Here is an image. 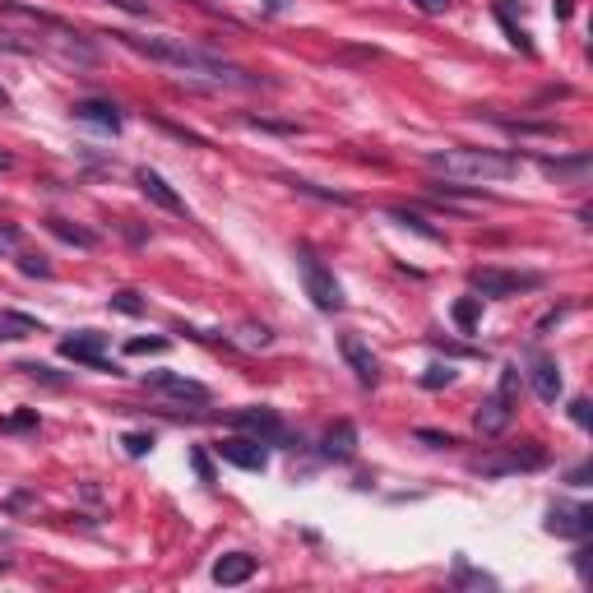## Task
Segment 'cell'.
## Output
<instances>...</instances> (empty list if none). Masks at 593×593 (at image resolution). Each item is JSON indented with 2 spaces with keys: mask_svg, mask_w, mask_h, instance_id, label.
<instances>
[{
  "mask_svg": "<svg viewBox=\"0 0 593 593\" xmlns=\"http://www.w3.org/2000/svg\"><path fill=\"white\" fill-rule=\"evenodd\" d=\"M116 42H126L130 51H139V56H149V61H163L172 65V70H181V75L190 79H209V84H237V89H251L255 75H246L241 65L223 61L218 51H204L195 47V42L186 38H135V33H112Z\"/></svg>",
  "mask_w": 593,
  "mask_h": 593,
  "instance_id": "obj_1",
  "label": "cell"
},
{
  "mask_svg": "<svg viewBox=\"0 0 593 593\" xmlns=\"http://www.w3.org/2000/svg\"><path fill=\"white\" fill-rule=\"evenodd\" d=\"M427 167L450 181H510L519 172V158L496 149H441L427 153Z\"/></svg>",
  "mask_w": 593,
  "mask_h": 593,
  "instance_id": "obj_2",
  "label": "cell"
},
{
  "mask_svg": "<svg viewBox=\"0 0 593 593\" xmlns=\"http://www.w3.org/2000/svg\"><path fill=\"white\" fill-rule=\"evenodd\" d=\"M297 274H302V288L306 297L320 306V311H339L343 306V288H339V278L329 274V265L320 260L311 246H297Z\"/></svg>",
  "mask_w": 593,
  "mask_h": 593,
  "instance_id": "obj_3",
  "label": "cell"
},
{
  "mask_svg": "<svg viewBox=\"0 0 593 593\" xmlns=\"http://www.w3.org/2000/svg\"><path fill=\"white\" fill-rule=\"evenodd\" d=\"M515 385H519V366H505L501 371V385H496L492 399H482L478 408V431L482 436H501L505 427H510V417H515Z\"/></svg>",
  "mask_w": 593,
  "mask_h": 593,
  "instance_id": "obj_4",
  "label": "cell"
},
{
  "mask_svg": "<svg viewBox=\"0 0 593 593\" xmlns=\"http://www.w3.org/2000/svg\"><path fill=\"white\" fill-rule=\"evenodd\" d=\"M538 283H543L538 274H515V269H478L473 274V292H482V297H515Z\"/></svg>",
  "mask_w": 593,
  "mask_h": 593,
  "instance_id": "obj_5",
  "label": "cell"
},
{
  "mask_svg": "<svg viewBox=\"0 0 593 593\" xmlns=\"http://www.w3.org/2000/svg\"><path fill=\"white\" fill-rule=\"evenodd\" d=\"M228 422L237 431H246V436H255V441H265V445H278L283 436H288V427H283V417H278L274 408H237Z\"/></svg>",
  "mask_w": 593,
  "mask_h": 593,
  "instance_id": "obj_6",
  "label": "cell"
},
{
  "mask_svg": "<svg viewBox=\"0 0 593 593\" xmlns=\"http://www.w3.org/2000/svg\"><path fill=\"white\" fill-rule=\"evenodd\" d=\"M61 357L84 362V366H93V371H116V366L107 362V334H93V329H79V334L61 339Z\"/></svg>",
  "mask_w": 593,
  "mask_h": 593,
  "instance_id": "obj_7",
  "label": "cell"
},
{
  "mask_svg": "<svg viewBox=\"0 0 593 593\" xmlns=\"http://www.w3.org/2000/svg\"><path fill=\"white\" fill-rule=\"evenodd\" d=\"M144 385H149L153 394L177 399V404H209V385H200V380H190V376H177V371H153Z\"/></svg>",
  "mask_w": 593,
  "mask_h": 593,
  "instance_id": "obj_8",
  "label": "cell"
},
{
  "mask_svg": "<svg viewBox=\"0 0 593 593\" xmlns=\"http://www.w3.org/2000/svg\"><path fill=\"white\" fill-rule=\"evenodd\" d=\"M218 459H228V464L246 468V473H265L269 450L255 436H228V441H218Z\"/></svg>",
  "mask_w": 593,
  "mask_h": 593,
  "instance_id": "obj_9",
  "label": "cell"
},
{
  "mask_svg": "<svg viewBox=\"0 0 593 593\" xmlns=\"http://www.w3.org/2000/svg\"><path fill=\"white\" fill-rule=\"evenodd\" d=\"M339 353H343V362L353 366L357 385H366V390H371V385L380 380V362H376V353H371V348H366V343L357 339V334H343V339H339Z\"/></svg>",
  "mask_w": 593,
  "mask_h": 593,
  "instance_id": "obj_10",
  "label": "cell"
},
{
  "mask_svg": "<svg viewBox=\"0 0 593 593\" xmlns=\"http://www.w3.org/2000/svg\"><path fill=\"white\" fill-rule=\"evenodd\" d=\"M589 529H593L589 505H552V515H547V533H556V538H584Z\"/></svg>",
  "mask_w": 593,
  "mask_h": 593,
  "instance_id": "obj_11",
  "label": "cell"
},
{
  "mask_svg": "<svg viewBox=\"0 0 593 593\" xmlns=\"http://www.w3.org/2000/svg\"><path fill=\"white\" fill-rule=\"evenodd\" d=\"M529 380H533V394H538L543 404H556V399H561V390H566V380H561V366H556L552 357H533Z\"/></svg>",
  "mask_w": 593,
  "mask_h": 593,
  "instance_id": "obj_12",
  "label": "cell"
},
{
  "mask_svg": "<svg viewBox=\"0 0 593 593\" xmlns=\"http://www.w3.org/2000/svg\"><path fill=\"white\" fill-rule=\"evenodd\" d=\"M547 455L538 450V445H529V450H515V455L505 459H487V464H478L482 478H496V473H529V468H543Z\"/></svg>",
  "mask_w": 593,
  "mask_h": 593,
  "instance_id": "obj_13",
  "label": "cell"
},
{
  "mask_svg": "<svg viewBox=\"0 0 593 593\" xmlns=\"http://www.w3.org/2000/svg\"><path fill=\"white\" fill-rule=\"evenodd\" d=\"M139 190H144V195H149V200L158 204V209H167V214H186V200H181L177 190L167 186V181L158 177V172H149V167L139 172Z\"/></svg>",
  "mask_w": 593,
  "mask_h": 593,
  "instance_id": "obj_14",
  "label": "cell"
},
{
  "mask_svg": "<svg viewBox=\"0 0 593 593\" xmlns=\"http://www.w3.org/2000/svg\"><path fill=\"white\" fill-rule=\"evenodd\" d=\"M320 455L325 459H353L357 455V427L353 422H334L320 441Z\"/></svg>",
  "mask_w": 593,
  "mask_h": 593,
  "instance_id": "obj_15",
  "label": "cell"
},
{
  "mask_svg": "<svg viewBox=\"0 0 593 593\" xmlns=\"http://www.w3.org/2000/svg\"><path fill=\"white\" fill-rule=\"evenodd\" d=\"M75 121H89V126H98V130H121V112H116L112 102H102V98L75 102Z\"/></svg>",
  "mask_w": 593,
  "mask_h": 593,
  "instance_id": "obj_16",
  "label": "cell"
},
{
  "mask_svg": "<svg viewBox=\"0 0 593 593\" xmlns=\"http://www.w3.org/2000/svg\"><path fill=\"white\" fill-rule=\"evenodd\" d=\"M251 575H255V556H246V552H228V556H218L214 561L218 584H246Z\"/></svg>",
  "mask_w": 593,
  "mask_h": 593,
  "instance_id": "obj_17",
  "label": "cell"
},
{
  "mask_svg": "<svg viewBox=\"0 0 593 593\" xmlns=\"http://www.w3.org/2000/svg\"><path fill=\"white\" fill-rule=\"evenodd\" d=\"M38 320L33 316H19V311H5L0 316V339H28V334H38Z\"/></svg>",
  "mask_w": 593,
  "mask_h": 593,
  "instance_id": "obj_18",
  "label": "cell"
},
{
  "mask_svg": "<svg viewBox=\"0 0 593 593\" xmlns=\"http://www.w3.org/2000/svg\"><path fill=\"white\" fill-rule=\"evenodd\" d=\"M543 172L547 177H589V158H566V163H556V158H547L543 163Z\"/></svg>",
  "mask_w": 593,
  "mask_h": 593,
  "instance_id": "obj_19",
  "label": "cell"
},
{
  "mask_svg": "<svg viewBox=\"0 0 593 593\" xmlns=\"http://www.w3.org/2000/svg\"><path fill=\"white\" fill-rule=\"evenodd\" d=\"M47 228L56 232V237H61V241H70V246H84V251H89L93 241H98V237H93V232H84V228H70V223H65V218H51Z\"/></svg>",
  "mask_w": 593,
  "mask_h": 593,
  "instance_id": "obj_20",
  "label": "cell"
},
{
  "mask_svg": "<svg viewBox=\"0 0 593 593\" xmlns=\"http://www.w3.org/2000/svg\"><path fill=\"white\" fill-rule=\"evenodd\" d=\"M292 190H297V195H316V200H329V204H353L343 190H320V186H311V181H292Z\"/></svg>",
  "mask_w": 593,
  "mask_h": 593,
  "instance_id": "obj_21",
  "label": "cell"
},
{
  "mask_svg": "<svg viewBox=\"0 0 593 593\" xmlns=\"http://www.w3.org/2000/svg\"><path fill=\"white\" fill-rule=\"evenodd\" d=\"M394 223H404V228H413V232H422V237H427V241H441V232H436V228H427V218H417V214H404V209H394Z\"/></svg>",
  "mask_w": 593,
  "mask_h": 593,
  "instance_id": "obj_22",
  "label": "cell"
},
{
  "mask_svg": "<svg viewBox=\"0 0 593 593\" xmlns=\"http://www.w3.org/2000/svg\"><path fill=\"white\" fill-rule=\"evenodd\" d=\"M450 380H455V366L450 362H436V366H427V376H422V385H427V390H441V385H450Z\"/></svg>",
  "mask_w": 593,
  "mask_h": 593,
  "instance_id": "obj_23",
  "label": "cell"
},
{
  "mask_svg": "<svg viewBox=\"0 0 593 593\" xmlns=\"http://www.w3.org/2000/svg\"><path fill=\"white\" fill-rule=\"evenodd\" d=\"M130 357H144V353H167V339H130L126 343Z\"/></svg>",
  "mask_w": 593,
  "mask_h": 593,
  "instance_id": "obj_24",
  "label": "cell"
},
{
  "mask_svg": "<svg viewBox=\"0 0 593 593\" xmlns=\"http://www.w3.org/2000/svg\"><path fill=\"white\" fill-rule=\"evenodd\" d=\"M478 302H482V297H468V302H459V306H455V320H459L464 329L478 325Z\"/></svg>",
  "mask_w": 593,
  "mask_h": 593,
  "instance_id": "obj_25",
  "label": "cell"
},
{
  "mask_svg": "<svg viewBox=\"0 0 593 593\" xmlns=\"http://www.w3.org/2000/svg\"><path fill=\"white\" fill-rule=\"evenodd\" d=\"M121 445H126V455L144 459V455H149V450H153V436H139V431H130V436H126V441H121Z\"/></svg>",
  "mask_w": 593,
  "mask_h": 593,
  "instance_id": "obj_26",
  "label": "cell"
},
{
  "mask_svg": "<svg viewBox=\"0 0 593 593\" xmlns=\"http://www.w3.org/2000/svg\"><path fill=\"white\" fill-rule=\"evenodd\" d=\"M112 306H116V311H126V316H139V311H144V302H139L135 292H116Z\"/></svg>",
  "mask_w": 593,
  "mask_h": 593,
  "instance_id": "obj_27",
  "label": "cell"
},
{
  "mask_svg": "<svg viewBox=\"0 0 593 593\" xmlns=\"http://www.w3.org/2000/svg\"><path fill=\"white\" fill-rule=\"evenodd\" d=\"M19 241H24V232L14 228V223H5V228H0V255H10Z\"/></svg>",
  "mask_w": 593,
  "mask_h": 593,
  "instance_id": "obj_28",
  "label": "cell"
},
{
  "mask_svg": "<svg viewBox=\"0 0 593 593\" xmlns=\"http://www.w3.org/2000/svg\"><path fill=\"white\" fill-rule=\"evenodd\" d=\"M19 269H24V274H33V278H51V265L42 260V255H24V265H19Z\"/></svg>",
  "mask_w": 593,
  "mask_h": 593,
  "instance_id": "obj_29",
  "label": "cell"
},
{
  "mask_svg": "<svg viewBox=\"0 0 593 593\" xmlns=\"http://www.w3.org/2000/svg\"><path fill=\"white\" fill-rule=\"evenodd\" d=\"M417 441H427V445H436V450H441V445H455V436H445V431H417Z\"/></svg>",
  "mask_w": 593,
  "mask_h": 593,
  "instance_id": "obj_30",
  "label": "cell"
},
{
  "mask_svg": "<svg viewBox=\"0 0 593 593\" xmlns=\"http://www.w3.org/2000/svg\"><path fill=\"white\" fill-rule=\"evenodd\" d=\"M246 343H251V348H265V343H269V329H265V325H260V329L246 325Z\"/></svg>",
  "mask_w": 593,
  "mask_h": 593,
  "instance_id": "obj_31",
  "label": "cell"
},
{
  "mask_svg": "<svg viewBox=\"0 0 593 593\" xmlns=\"http://www.w3.org/2000/svg\"><path fill=\"white\" fill-rule=\"evenodd\" d=\"M195 473H200L204 482H214V468H209V459H204V450H195Z\"/></svg>",
  "mask_w": 593,
  "mask_h": 593,
  "instance_id": "obj_32",
  "label": "cell"
},
{
  "mask_svg": "<svg viewBox=\"0 0 593 593\" xmlns=\"http://www.w3.org/2000/svg\"><path fill=\"white\" fill-rule=\"evenodd\" d=\"M570 417H575L580 427H589V404H584V399H575V404H570Z\"/></svg>",
  "mask_w": 593,
  "mask_h": 593,
  "instance_id": "obj_33",
  "label": "cell"
},
{
  "mask_svg": "<svg viewBox=\"0 0 593 593\" xmlns=\"http://www.w3.org/2000/svg\"><path fill=\"white\" fill-rule=\"evenodd\" d=\"M413 5H417L422 14H441L445 5H450V0H413Z\"/></svg>",
  "mask_w": 593,
  "mask_h": 593,
  "instance_id": "obj_34",
  "label": "cell"
},
{
  "mask_svg": "<svg viewBox=\"0 0 593 593\" xmlns=\"http://www.w3.org/2000/svg\"><path fill=\"white\" fill-rule=\"evenodd\" d=\"M19 427H33V413H24V417H10V422H5V431H19Z\"/></svg>",
  "mask_w": 593,
  "mask_h": 593,
  "instance_id": "obj_35",
  "label": "cell"
},
{
  "mask_svg": "<svg viewBox=\"0 0 593 593\" xmlns=\"http://www.w3.org/2000/svg\"><path fill=\"white\" fill-rule=\"evenodd\" d=\"M5 102H10V93H5V89H0V107H5Z\"/></svg>",
  "mask_w": 593,
  "mask_h": 593,
  "instance_id": "obj_36",
  "label": "cell"
},
{
  "mask_svg": "<svg viewBox=\"0 0 593 593\" xmlns=\"http://www.w3.org/2000/svg\"><path fill=\"white\" fill-rule=\"evenodd\" d=\"M0 570H5V561H0Z\"/></svg>",
  "mask_w": 593,
  "mask_h": 593,
  "instance_id": "obj_37",
  "label": "cell"
}]
</instances>
